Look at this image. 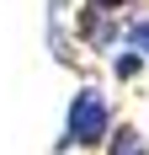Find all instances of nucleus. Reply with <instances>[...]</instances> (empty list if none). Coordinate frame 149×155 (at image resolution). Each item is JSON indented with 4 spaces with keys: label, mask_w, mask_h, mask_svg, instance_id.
I'll use <instances>...</instances> for the list:
<instances>
[{
    "label": "nucleus",
    "mask_w": 149,
    "mask_h": 155,
    "mask_svg": "<svg viewBox=\"0 0 149 155\" xmlns=\"http://www.w3.org/2000/svg\"><path fill=\"white\" fill-rule=\"evenodd\" d=\"M101 155H149V139H144V128L117 123V128H112V139L101 144Z\"/></svg>",
    "instance_id": "3"
},
{
    "label": "nucleus",
    "mask_w": 149,
    "mask_h": 155,
    "mask_svg": "<svg viewBox=\"0 0 149 155\" xmlns=\"http://www.w3.org/2000/svg\"><path fill=\"white\" fill-rule=\"evenodd\" d=\"M112 5H122V11H128V5H133V0H112Z\"/></svg>",
    "instance_id": "4"
},
{
    "label": "nucleus",
    "mask_w": 149,
    "mask_h": 155,
    "mask_svg": "<svg viewBox=\"0 0 149 155\" xmlns=\"http://www.w3.org/2000/svg\"><path fill=\"white\" fill-rule=\"evenodd\" d=\"M112 102H106V91H96V86H80V91L69 96V112H64V134H59V150H101L106 139H112Z\"/></svg>",
    "instance_id": "1"
},
{
    "label": "nucleus",
    "mask_w": 149,
    "mask_h": 155,
    "mask_svg": "<svg viewBox=\"0 0 149 155\" xmlns=\"http://www.w3.org/2000/svg\"><path fill=\"white\" fill-rule=\"evenodd\" d=\"M117 48H128V54H133V59L149 70V16H128V21H122Z\"/></svg>",
    "instance_id": "2"
}]
</instances>
